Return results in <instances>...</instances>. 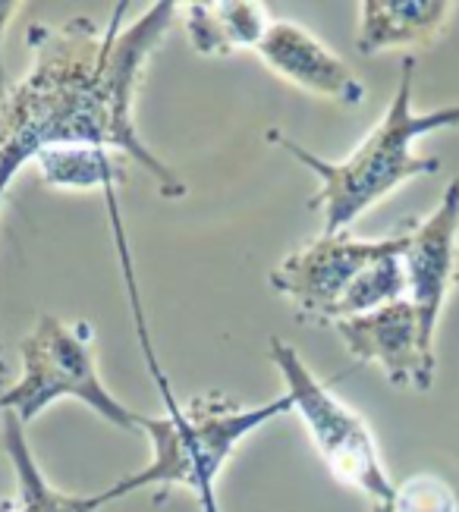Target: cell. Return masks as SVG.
Masks as SVG:
<instances>
[{
    "label": "cell",
    "instance_id": "cell-14",
    "mask_svg": "<svg viewBox=\"0 0 459 512\" xmlns=\"http://www.w3.org/2000/svg\"><path fill=\"white\" fill-rule=\"evenodd\" d=\"M19 0H0V98H4V32H7V26H10V19L19 13Z\"/></svg>",
    "mask_w": 459,
    "mask_h": 512
},
{
    "label": "cell",
    "instance_id": "cell-10",
    "mask_svg": "<svg viewBox=\"0 0 459 512\" xmlns=\"http://www.w3.org/2000/svg\"><path fill=\"white\" fill-rule=\"evenodd\" d=\"M180 16L189 48L202 57L252 51L274 19L258 0H202V4H183Z\"/></svg>",
    "mask_w": 459,
    "mask_h": 512
},
{
    "label": "cell",
    "instance_id": "cell-1",
    "mask_svg": "<svg viewBox=\"0 0 459 512\" xmlns=\"http://www.w3.org/2000/svg\"><path fill=\"white\" fill-rule=\"evenodd\" d=\"M117 4L107 26L92 16L35 22L32 63L0 98V205L16 173L54 148H101L142 167L164 198H183L186 183L148 148L136 126L145 66L180 22V4L161 0L133 22Z\"/></svg>",
    "mask_w": 459,
    "mask_h": 512
},
{
    "label": "cell",
    "instance_id": "cell-7",
    "mask_svg": "<svg viewBox=\"0 0 459 512\" xmlns=\"http://www.w3.org/2000/svg\"><path fill=\"white\" fill-rule=\"evenodd\" d=\"M334 330L356 362L375 365L393 387H409L419 393L431 390L437 355L425 343L409 299L387 302L368 315L337 324Z\"/></svg>",
    "mask_w": 459,
    "mask_h": 512
},
{
    "label": "cell",
    "instance_id": "cell-8",
    "mask_svg": "<svg viewBox=\"0 0 459 512\" xmlns=\"http://www.w3.org/2000/svg\"><path fill=\"white\" fill-rule=\"evenodd\" d=\"M252 54L274 76L287 79L290 85L302 88V92H312L318 98L340 104L365 101V85L349 70L346 60H340L318 35H312L293 19L274 16L265 35L252 48Z\"/></svg>",
    "mask_w": 459,
    "mask_h": 512
},
{
    "label": "cell",
    "instance_id": "cell-3",
    "mask_svg": "<svg viewBox=\"0 0 459 512\" xmlns=\"http://www.w3.org/2000/svg\"><path fill=\"white\" fill-rule=\"evenodd\" d=\"M403 246L406 227L381 239L321 233L274 267L271 286L302 321L337 327L406 296Z\"/></svg>",
    "mask_w": 459,
    "mask_h": 512
},
{
    "label": "cell",
    "instance_id": "cell-4",
    "mask_svg": "<svg viewBox=\"0 0 459 512\" xmlns=\"http://www.w3.org/2000/svg\"><path fill=\"white\" fill-rule=\"evenodd\" d=\"M60 399H76L120 431L145 434L148 415L120 403L101 381L92 324L41 315L19 343V377L0 390V415L13 412L29 425Z\"/></svg>",
    "mask_w": 459,
    "mask_h": 512
},
{
    "label": "cell",
    "instance_id": "cell-15",
    "mask_svg": "<svg viewBox=\"0 0 459 512\" xmlns=\"http://www.w3.org/2000/svg\"><path fill=\"white\" fill-rule=\"evenodd\" d=\"M0 371H7V359H4V346H0Z\"/></svg>",
    "mask_w": 459,
    "mask_h": 512
},
{
    "label": "cell",
    "instance_id": "cell-9",
    "mask_svg": "<svg viewBox=\"0 0 459 512\" xmlns=\"http://www.w3.org/2000/svg\"><path fill=\"white\" fill-rule=\"evenodd\" d=\"M456 4L450 0H362L356 51L378 57L387 51L425 48L450 26Z\"/></svg>",
    "mask_w": 459,
    "mask_h": 512
},
{
    "label": "cell",
    "instance_id": "cell-2",
    "mask_svg": "<svg viewBox=\"0 0 459 512\" xmlns=\"http://www.w3.org/2000/svg\"><path fill=\"white\" fill-rule=\"evenodd\" d=\"M412 88L415 57H406L397 95H393L387 114L343 161H327L305 145L293 142L290 136H283V132L268 129V142L283 148L290 158H296L305 170L318 176V192L312 195L309 208L321 211L324 233H346L365 211L390 198L400 186L441 170L437 158L415 154V142L422 136H431V132L459 126V104H444L419 114L412 107Z\"/></svg>",
    "mask_w": 459,
    "mask_h": 512
},
{
    "label": "cell",
    "instance_id": "cell-12",
    "mask_svg": "<svg viewBox=\"0 0 459 512\" xmlns=\"http://www.w3.org/2000/svg\"><path fill=\"white\" fill-rule=\"evenodd\" d=\"M41 183L51 189H120L126 183V158L101 148H54L35 158Z\"/></svg>",
    "mask_w": 459,
    "mask_h": 512
},
{
    "label": "cell",
    "instance_id": "cell-5",
    "mask_svg": "<svg viewBox=\"0 0 459 512\" xmlns=\"http://www.w3.org/2000/svg\"><path fill=\"white\" fill-rule=\"evenodd\" d=\"M268 359L287 384L290 406L302 418L327 472L340 484L368 497V503L387 500L393 494V481L387 478L378 440L371 434L368 421L356 409H349L343 399H337L331 387L318 381L293 343L271 337Z\"/></svg>",
    "mask_w": 459,
    "mask_h": 512
},
{
    "label": "cell",
    "instance_id": "cell-13",
    "mask_svg": "<svg viewBox=\"0 0 459 512\" xmlns=\"http://www.w3.org/2000/svg\"><path fill=\"white\" fill-rule=\"evenodd\" d=\"M371 512H459V494L441 475L419 472L393 484V494L371 503Z\"/></svg>",
    "mask_w": 459,
    "mask_h": 512
},
{
    "label": "cell",
    "instance_id": "cell-11",
    "mask_svg": "<svg viewBox=\"0 0 459 512\" xmlns=\"http://www.w3.org/2000/svg\"><path fill=\"white\" fill-rule=\"evenodd\" d=\"M0 447L7 450L16 472V500L29 512H101L107 503L120 500L114 487L101 494H63L38 469L35 453L29 447L26 425L13 412L0 415Z\"/></svg>",
    "mask_w": 459,
    "mask_h": 512
},
{
    "label": "cell",
    "instance_id": "cell-6",
    "mask_svg": "<svg viewBox=\"0 0 459 512\" xmlns=\"http://www.w3.org/2000/svg\"><path fill=\"white\" fill-rule=\"evenodd\" d=\"M406 296L425 343L434 349L437 321L459 286V176L447 183L437 208L406 224Z\"/></svg>",
    "mask_w": 459,
    "mask_h": 512
}]
</instances>
